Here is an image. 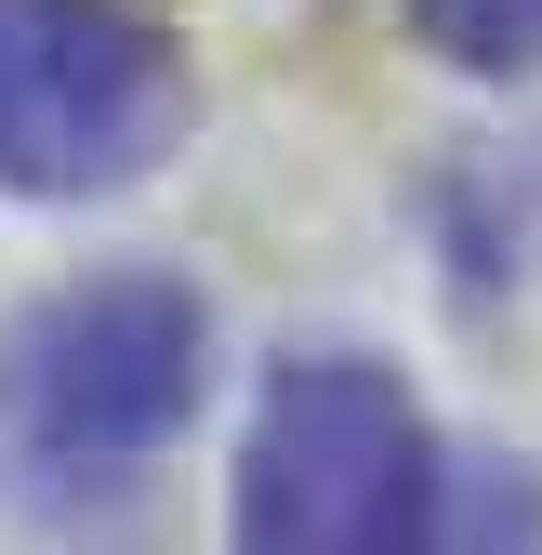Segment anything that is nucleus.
Returning a JSON list of instances; mask_svg holds the SVG:
<instances>
[{
	"instance_id": "f257e3e1",
	"label": "nucleus",
	"mask_w": 542,
	"mask_h": 555,
	"mask_svg": "<svg viewBox=\"0 0 542 555\" xmlns=\"http://www.w3.org/2000/svg\"><path fill=\"white\" fill-rule=\"evenodd\" d=\"M212 384V305L185 278H93L53 292L0 344V410L40 476H132L198 424Z\"/></svg>"
},
{
	"instance_id": "7ed1b4c3",
	"label": "nucleus",
	"mask_w": 542,
	"mask_h": 555,
	"mask_svg": "<svg viewBox=\"0 0 542 555\" xmlns=\"http://www.w3.org/2000/svg\"><path fill=\"white\" fill-rule=\"evenodd\" d=\"M185 132V53L132 0H0V185L106 198Z\"/></svg>"
},
{
	"instance_id": "20e7f679",
	"label": "nucleus",
	"mask_w": 542,
	"mask_h": 555,
	"mask_svg": "<svg viewBox=\"0 0 542 555\" xmlns=\"http://www.w3.org/2000/svg\"><path fill=\"white\" fill-rule=\"evenodd\" d=\"M411 27L477 66V80H516V66H542V0H411Z\"/></svg>"
},
{
	"instance_id": "f03ea898",
	"label": "nucleus",
	"mask_w": 542,
	"mask_h": 555,
	"mask_svg": "<svg viewBox=\"0 0 542 555\" xmlns=\"http://www.w3.org/2000/svg\"><path fill=\"white\" fill-rule=\"evenodd\" d=\"M238 542L251 555H397L437 542V437L397 371L292 358L238 450Z\"/></svg>"
}]
</instances>
